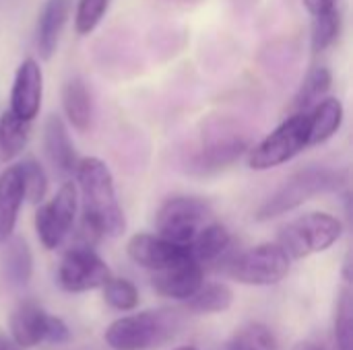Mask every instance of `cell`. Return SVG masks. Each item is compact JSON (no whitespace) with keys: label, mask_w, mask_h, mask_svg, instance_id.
<instances>
[{"label":"cell","mask_w":353,"mask_h":350,"mask_svg":"<svg viewBox=\"0 0 353 350\" xmlns=\"http://www.w3.org/2000/svg\"><path fill=\"white\" fill-rule=\"evenodd\" d=\"M308 144V111H294L256 146L248 149V167L267 171L290 163Z\"/></svg>","instance_id":"obj_5"},{"label":"cell","mask_w":353,"mask_h":350,"mask_svg":"<svg viewBox=\"0 0 353 350\" xmlns=\"http://www.w3.org/2000/svg\"><path fill=\"white\" fill-rule=\"evenodd\" d=\"M110 276V266L89 248H74L66 252L58 266V283L66 293H87L101 289Z\"/></svg>","instance_id":"obj_9"},{"label":"cell","mask_w":353,"mask_h":350,"mask_svg":"<svg viewBox=\"0 0 353 350\" xmlns=\"http://www.w3.org/2000/svg\"><path fill=\"white\" fill-rule=\"evenodd\" d=\"M43 149L46 157L52 163V167L60 175H70L77 165V155L72 140L68 136V128L60 116H48L43 124Z\"/></svg>","instance_id":"obj_16"},{"label":"cell","mask_w":353,"mask_h":350,"mask_svg":"<svg viewBox=\"0 0 353 350\" xmlns=\"http://www.w3.org/2000/svg\"><path fill=\"white\" fill-rule=\"evenodd\" d=\"M343 103L337 97L321 99L308 111V144H323L333 138L343 124Z\"/></svg>","instance_id":"obj_18"},{"label":"cell","mask_w":353,"mask_h":350,"mask_svg":"<svg viewBox=\"0 0 353 350\" xmlns=\"http://www.w3.org/2000/svg\"><path fill=\"white\" fill-rule=\"evenodd\" d=\"M31 122H25L17 118L10 109L2 111L0 116V161L10 163L17 159L27 142H29V132H31Z\"/></svg>","instance_id":"obj_21"},{"label":"cell","mask_w":353,"mask_h":350,"mask_svg":"<svg viewBox=\"0 0 353 350\" xmlns=\"http://www.w3.org/2000/svg\"><path fill=\"white\" fill-rule=\"evenodd\" d=\"M70 338V330L64 324V320L56 316H48V326H46V342L50 344H64Z\"/></svg>","instance_id":"obj_31"},{"label":"cell","mask_w":353,"mask_h":350,"mask_svg":"<svg viewBox=\"0 0 353 350\" xmlns=\"http://www.w3.org/2000/svg\"><path fill=\"white\" fill-rule=\"evenodd\" d=\"M333 85V74L327 66H314L304 83L300 85L296 97H294V103H292V109L294 111H310L321 99L327 97L329 89Z\"/></svg>","instance_id":"obj_23"},{"label":"cell","mask_w":353,"mask_h":350,"mask_svg":"<svg viewBox=\"0 0 353 350\" xmlns=\"http://www.w3.org/2000/svg\"><path fill=\"white\" fill-rule=\"evenodd\" d=\"M230 245H232V233L221 223H207L188 243V252L192 260H196L203 266L219 260L230 250Z\"/></svg>","instance_id":"obj_20"},{"label":"cell","mask_w":353,"mask_h":350,"mask_svg":"<svg viewBox=\"0 0 353 350\" xmlns=\"http://www.w3.org/2000/svg\"><path fill=\"white\" fill-rule=\"evenodd\" d=\"M343 235V225L329 212H308L279 231V245L290 260H302L312 254L327 252Z\"/></svg>","instance_id":"obj_4"},{"label":"cell","mask_w":353,"mask_h":350,"mask_svg":"<svg viewBox=\"0 0 353 350\" xmlns=\"http://www.w3.org/2000/svg\"><path fill=\"white\" fill-rule=\"evenodd\" d=\"M41 97H43V72L33 58H25L14 72L12 89H10V111L25 122H33L35 116L39 113Z\"/></svg>","instance_id":"obj_12"},{"label":"cell","mask_w":353,"mask_h":350,"mask_svg":"<svg viewBox=\"0 0 353 350\" xmlns=\"http://www.w3.org/2000/svg\"><path fill=\"white\" fill-rule=\"evenodd\" d=\"M312 19L314 21H312L310 43H312V52L321 54L337 41V37L341 33V12H339V8H335L331 12H325V14H319Z\"/></svg>","instance_id":"obj_27"},{"label":"cell","mask_w":353,"mask_h":350,"mask_svg":"<svg viewBox=\"0 0 353 350\" xmlns=\"http://www.w3.org/2000/svg\"><path fill=\"white\" fill-rule=\"evenodd\" d=\"M205 283L203 266L196 260H186L168 270H159L151 278V287L159 297L186 301Z\"/></svg>","instance_id":"obj_13"},{"label":"cell","mask_w":353,"mask_h":350,"mask_svg":"<svg viewBox=\"0 0 353 350\" xmlns=\"http://www.w3.org/2000/svg\"><path fill=\"white\" fill-rule=\"evenodd\" d=\"M250 149V142L246 136L234 132V130H223V132H213L203 140V144L190 155L188 159V171L196 175H209L219 169H225L234 161H238L246 151Z\"/></svg>","instance_id":"obj_10"},{"label":"cell","mask_w":353,"mask_h":350,"mask_svg":"<svg viewBox=\"0 0 353 350\" xmlns=\"http://www.w3.org/2000/svg\"><path fill=\"white\" fill-rule=\"evenodd\" d=\"M33 270V258L31 250L25 243V239H12L4 254V276L12 285H27Z\"/></svg>","instance_id":"obj_24"},{"label":"cell","mask_w":353,"mask_h":350,"mask_svg":"<svg viewBox=\"0 0 353 350\" xmlns=\"http://www.w3.org/2000/svg\"><path fill=\"white\" fill-rule=\"evenodd\" d=\"M79 206V190L72 182H64L56 196L41 204L35 212V233L46 250H56L70 233Z\"/></svg>","instance_id":"obj_8"},{"label":"cell","mask_w":353,"mask_h":350,"mask_svg":"<svg viewBox=\"0 0 353 350\" xmlns=\"http://www.w3.org/2000/svg\"><path fill=\"white\" fill-rule=\"evenodd\" d=\"M211 217L213 210L207 200L196 196H174L159 206L155 215V229L163 239L188 245Z\"/></svg>","instance_id":"obj_7"},{"label":"cell","mask_w":353,"mask_h":350,"mask_svg":"<svg viewBox=\"0 0 353 350\" xmlns=\"http://www.w3.org/2000/svg\"><path fill=\"white\" fill-rule=\"evenodd\" d=\"M17 167L21 171L25 200H29L31 204H41L48 194V175L43 167L33 157L23 159L21 163H17Z\"/></svg>","instance_id":"obj_26"},{"label":"cell","mask_w":353,"mask_h":350,"mask_svg":"<svg viewBox=\"0 0 353 350\" xmlns=\"http://www.w3.org/2000/svg\"><path fill=\"white\" fill-rule=\"evenodd\" d=\"M225 272L240 285L273 287L290 274V256L279 243H261L236 256Z\"/></svg>","instance_id":"obj_6"},{"label":"cell","mask_w":353,"mask_h":350,"mask_svg":"<svg viewBox=\"0 0 353 350\" xmlns=\"http://www.w3.org/2000/svg\"><path fill=\"white\" fill-rule=\"evenodd\" d=\"M110 8V0H79L74 10V31L89 35L97 29Z\"/></svg>","instance_id":"obj_30"},{"label":"cell","mask_w":353,"mask_h":350,"mask_svg":"<svg viewBox=\"0 0 353 350\" xmlns=\"http://www.w3.org/2000/svg\"><path fill=\"white\" fill-rule=\"evenodd\" d=\"M335 340L337 350H353V301L350 289H343L337 299Z\"/></svg>","instance_id":"obj_29"},{"label":"cell","mask_w":353,"mask_h":350,"mask_svg":"<svg viewBox=\"0 0 353 350\" xmlns=\"http://www.w3.org/2000/svg\"><path fill=\"white\" fill-rule=\"evenodd\" d=\"M294 350H327L325 347H321V344H316V342H310V340H302V342H298Z\"/></svg>","instance_id":"obj_33"},{"label":"cell","mask_w":353,"mask_h":350,"mask_svg":"<svg viewBox=\"0 0 353 350\" xmlns=\"http://www.w3.org/2000/svg\"><path fill=\"white\" fill-rule=\"evenodd\" d=\"M48 316L43 307L35 301H23L14 307V311L8 318V330L10 338L19 349H33L41 342H46V326Z\"/></svg>","instance_id":"obj_14"},{"label":"cell","mask_w":353,"mask_h":350,"mask_svg":"<svg viewBox=\"0 0 353 350\" xmlns=\"http://www.w3.org/2000/svg\"><path fill=\"white\" fill-rule=\"evenodd\" d=\"M174 350H199L196 347H190V344H184V347H178V349Z\"/></svg>","instance_id":"obj_35"},{"label":"cell","mask_w":353,"mask_h":350,"mask_svg":"<svg viewBox=\"0 0 353 350\" xmlns=\"http://www.w3.org/2000/svg\"><path fill=\"white\" fill-rule=\"evenodd\" d=\"M23 200L25 190L21 171L17 165H10L0 173V243H6L12 237Z\"/></svg>","instance_id":"obj_17"},{"label":"cell","mask_w":353,"mask_h":350,"mask_svg":"<svg viewBox=\"0 0 353 350\" xmlns=\"http://www.w3.org/2000/svg\"><path fill=\"white\" fill-rule=\"evenodd\" d=\"M347 184L345 169H331V167H306L294 175H290L283 186L267 198L254 212L256 221H271L285 212L296 210L298 206L306 204L308 200L331 194L341 190Z\"/></svg>","instance_id":"obj_2"},{"label":"cell","mask_w":353,"mask_h":350,"mask_svg":"<svg viewBox=\"0 0 353 350\" xmlns=\"http://www.w3.org/2000/svg\"><path fill=\"white\" fill-rule=\"evenodd\" d=\"M62 109L66 113L68 124L77 132L89 130L93 118V101L81 76H72L62 85Z\"/></svg>","instance_id":"obj_19"},{"label":"cell","mask_w":353,"mask_h":350,"mask_svg":"<svg viewBox=\"0 0 353 350\" xmlns=\"http://www.w3.org/2000/svg\"><path fill=\"white\" fill-rule=\"evenodd\" d=\"M228 350H279V342L271 328L259 322H250L234 332Z\"/></svg>","instance_id":"obj_25"},{"label":"cell","mask_w":353,"mask_h":350,"mask_svg":"<svg viewBox=\"0 0 353 350\" xmlns=\"http://www.w3.org/2000/svg\"><path fill=\"white\" fill-rule=\"evenodd\" d=\"M70 14V0H46L37 25H35V47L43 60H50L58 47L60 35Z\"/></svg>","instance_id":"obj_15"},{"label":"cell","mask_w":353,"mask_h":350,"mask_svg":"<svg viewBox=\"0 0 353 350\" xmlns=\"http://www.w3.org/2000/svg\"><path fill=\"white\" fill-rule=\"evenodd\" d=\"M126 254L137 266H143L151 272L168 270L186 260H192L188 245H180L170 239H163L161 235L149 233L132 235L126 243Z\"/></svg>","instance_id":"obj_11"},{"label":"cell","mask_w":353,"mask_h":350,"mask_svg":"<svg viewBox=\"0 0 353 350\" xmlns=\"http://www.w3.org/2000/svg\"><path fill=\"white\" fill-rule=\"evenodd\" d=\"M337 2L339 0H302L304 8L312 14V17H319V14H325V12H331L337 8Z\"/></svg>","instance_id":"obj_32"},{"label":"cell","mask_w":353,"mask_h":350,"mask_svg":"<svg viewBox=\"0 0 353 350\" xmlns=\"http://www.w3.org/2000/svg\"><path fill=\"white\" fill-rule=\"evenodd\" d=\"M184 303H186V311L196 314V316L223 314L234 303V291L221 283H207V285L203 283L201 289L192 297H188Z\"/></svg>","instance_id":"obj_22"},{"label":"cell","mask_w":353,"mask_h":350,"mask_svg":"<svg viewBox=\"0 0 353 350\" xmlns=\"http://www.w3.org/2000/svg\"><path fill=\"white\" fill-rule=\"evenodd\" d=\"M103 289V299L112 309L118 311H132L139 305V291L128 278H114L110 276L105 281Z\"/></svg>","instance_id":"obj_28"},{"label":"cell","mask_w":353,"mask_h":350,"mask_svg":"<svg viewBox=\"0 0 353 350\" xmlns=\"http://www.w3.org/2000/svg\"><path fill=\"white\" fill-rule=\"evenodd\" d=\"M79 192L83 198V227L97 237H120L126 231V217L116 196L110 167L97 157H83L74 165Z\"/></svg>","instance_id":"obj_1"},{"label":"cell","mask_w":353,"mask_h":350,"mask_svg":"<svg viewBox=\"0 0 353 350\" xmlns=\"http://www.w3.org/2000/svg\"><path fill=\"white\" fill-rule=\"evenodd\" d=\"M0 350H21V349L12 342V338H6L4 334H0Z\"/></svg>","instance_id":"obj_34"},{"label":"cell","mask_w":353,"mask_h":350,"mask_svg":"<svg viewBox=\"0 0 353 350\" xmlns=\"http://www.w3.org/2000/svg\"><path fill=\"white\" fill-rule=\"evenodd\" d=\"M182 324V316L172 309L139 311L116 320L105 330L103 340L112 350H151L172 340Z\"/></svg>","instance_id":"obj_3"}]
</instances>
